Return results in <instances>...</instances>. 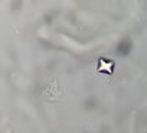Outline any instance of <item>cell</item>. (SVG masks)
I'll use <instances>...</instances> for the list:
<instances>
[{
	"label": "cell",
	"instance_id": "obj_1",
	"mask_svg": "<svg viewBox=\"0 0 147 133\" xmlns=\"http://www.w3.org/2000/svg\"><path fill=\"white\" fill-rule=\"evenodd\" d=\"M98 70L100 71H106V73H111V71H113V62H107L104 59H101Z\"/></svg>",
	"mask_w": 147,
	"mask_h": 133
}]
</instances>
